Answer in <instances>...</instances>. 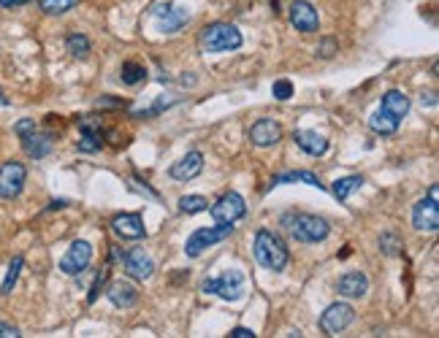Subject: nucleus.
I'll list each match as a JSON object with an SVG mask.
<instances>
[{
  "instance_id": "f257e3e1",
  "label": "nucleus",
  "mask_w": 439,
  "mask_h": 338,
  "mask_svg": "<svg viewBox=\"0 0 439 338\" xmlns=\"http://www.w3.org/2000/svg\"><path fill=\"white\" fill-rule=\"evenodd\" d=\"M244 35L236 24L231 22H212L206 24L198 35V47L206 54H222V51H236L242 49Z\"/></svg>"
},
{
  "instance_id": "f03ea898",
  "label": "nucleus",
  "mask_w": 439,
  "mask_h": 338,
  "mask_svg": "<svg viewBox=\"0 0 439 338\" xmlns=\"http://www.w3.org/2000/svg\"><path fill=\"white\" fill-rule=\"evenodd\" d=\"M252 252H255L258 266L266 268V271H274V273L285 271V268H288V260H291L288 246L282 243L279 236H274L271 230H258V233H255Z\"/></svg>"
},
{
  "instance_id": "7ed1b4c3",
  "label": "nucleus",
  "mask_w": 439,
  "mask_h": 338,
  "mask_svg": "<svg viewBox=\"0 0 439 338\" xmlns=\"http://www.w3.org/2000/svg\"><path fill=\"white\" fill-rule=\"evenodd\" d=\"M285 222H291V236L298 243H320L328 239L331 225L317 214H298V217H288Z\"/></svg>"
},
{
  "instance_id": "20e7f679",
  "label": "nucleus",
  "mask_w": 439,
  "mask_h": 338,
  "mask_svg": "<svg viewBox=\"0 0 439 338\" xmlns=\"http://www.w3.org/2000/svg\"><path fill=\"white\" fill-rule=\"evenodd\" d=\"M201 292L206 295H220L222 300H239L244 295V273L242 271H225L217 279H203Z\"/></svg>"
},
{
  "instance_id": "39448f33",
  "label": "nucleus",
  "mask_w": 439,
  "mask_h": 338,
  "mask_svg": "<svg viewBox=\"0 0 439 338\" xmlns=\"http://www.w3.org/2000/svg\"><path fill=\"white\" fill-rule=\"evenodd\" d=\"M233 233V225H212V227H198L193 236L185 243V255L187 257H201L209 246L225 241Z\"/></svg>"
},
{
  "instance_id": "423d86ee",
  "label": "nucleus",
  "mask_w": 439,
  "mask_h": 338,
  "mask_svg": "<svg viewBox=\"0 0 439 338\" xmlns=\"http://www.w3.org/2000/svg\"><path fill=\"white\" fill-rule=\"evenodd\" d=\"M353 319H355V309L350 303H331L320 314V330L325 336H339L353 325Z\"/></svg>"
},
{
  "instance_id": "0eeeda50",
  "label": "nucleus",
  "mask_w": 439,
  "mask_h": 338,
  "mask_svg": "<svg viewBox=\"0 0 439 338\" xmlns=\"http://www.w3.org/2000/svg\"><path fill=\"white\" fill-rule=\"evenodd\" d=\"M27 182V168L17 160H8L0 166V198L3 200H14L20 198Z\"/></svg>"
},
{
  "instance_id": "6e6552de",
  "label": "nucleus",
  "mask_w": 439,
  "mask_h": 338,
  "mask_svg": "<svg viewBox=\"0 0 439 338\" xmlns=\"http://www.w3.org/2000/svg\"><path fill=\"white\" fill-rule=\"evenodd\" d=\"M209 211H212L215 225H233L247 214V203L239 193H225Z\"/></svg>"
},
{
  "instance_id": "1a4fd4ad",
  "label": "nucleus",
  "mask_w": 439,
  "mask_h": 338,
  "mask_svg": "<svg viewBox=\"0 0 439 338\" xmlns=\"http://www.w3.org/2000/svg\"><path fill=\"white\" fill-rule=\"evenodd\" d=\"M90 260H93V243L90 241H73L68 246V252L63 255L60 260V271L66 276H79L90 268Z\"/></svg>"
},
{
  "instance_id": "9d476101",
  "label": "nucleus",
  "mask_w": 439,
  "mask_h": 338,
  "mask_svg": "<svg viewBox=\"0 0 439 338\" xmlns=\"http://www.w3.org/2000/svg\"><path fill=\"white\" fill-rule=\"evenodd\" d=\"M152 17H155L160 33H179L185 24L190 22V14L182 6H174V3H157L152 8Z\"/></svg>"
},
{
  "instance_id": "9b49d317",
  "label": "nucleus",
  "mask_w": 439,
  "mask_h": 338,
  "mask_svg": "<svg viewBox=\"0 0 439 338\" xmlns=\"http://www.w3.org/2000/svg\"><path fill=\"white\" fill-rule=\"evenodd\" d=\"M413 225L415 230L420 233H434L439 227V206H437V198H423L417 200L413 209Z\"/></svg>"
},
{
  "instance_id": "f8f14e48",
  "label": "nucleus",
  "mask_w": 439,
  "mask_h": 338,
  "mask_svg": "<svg viewBox=\"0 0 439 338\" xmlns=\"http://www.w3.org/2000/svg\"><path fill=\"white\" fill-rule=\"evenodd\" d=\"M111 230L122 241H139V239L146 236L141 214H117V217L111 219Z\"/></svg>"
},
{
  "instance_id": "ddd939ff",
  "label": "nucleus",
  "mask_w": 439,
  "mask_h": 338,
  "mask_svg": "<svg viewBox=\"0 0 439 338\" xmlns=\"http://www.w3.org/2000/svg\"><path fill=\"white\" fill-rule=\"evenodd\" d=\"M122 263H125V273H128L130 279H136V282H146V279L155 273V260L146 255L144 249H130V252L122 257Z\"/></svg>"
},
{
  "instance_id": "4468645a",
  "label": "nucleus",
  "mask_w": 439,
  "mask_h": 338,
  "mask_svg": "<svg viewBox=\"0 0 439 338\" xmlns=\"http://www.w3.org/2000/svg\"><path fill=\"white\" fill-rule=\"evenodd\" d=\"M291 24L298 33H315L320 27V17H317L315 6L307 0H293L291 3Z\"/></svg>"
},
{
  "instance_id": "2eb2a0df",
  "label": "nucleus",
  "mask_w": 439,
  "mask_h": 338,
  "mask_svg": "<svg viewBox=\"0 0 439 338\" xmlns=\"http://www.w3.org/2000/svg\"><path fill=\"white\" fill-rule=\"evenodd\" d=\"M279 138H282V124L274 120H258L249 127V141L261 149L279 144Z\"/></svg>"
},
{
  "instance_id": "dca6fc26",
  "label": "nucleus",
  "mask_w": 439,
  "mask_h": 338,
  "mask_svg": "<svg viewBox=\"0 0 439 338\" xmlns=\"http://www.w3.org/2000/svg\"><path fill=\"white\" fill-rule=\"evenodd\" d=\"M201 170H203V154H201V152H187L185 157H179V160L171 166L169 176L174 182H190Z\"/></svg>"
},
{
  "instance_id": "f3484780",
  "label": "nucleus",
  "mask_w": 439,
  "mask_h": 338,
  "mask_svg": "<svg viewBox=\"0 0 439 338\" xmlns=\"http://www.w3.org/2000/svg\"><path fill=\"white\" fill-rule=\"evenodd\" d=\"M293 141H295V146H298L301 152H307V154H312V157H323V154L328 152V138L315 133V130H295V133H293Z\"/></svg>"
},
{
  "instance_id": "a211bd4d",
  "label": "nucleus",
  "mask_w": 439,
  "mask_h": 338,
  "mask_svg": "<svg viewBox=\"0 0 439 338\" xmlns=\"http://www.w3.org/2000/svg\"><path fill=\"white\" fill-rule=\"evenodd\" d=\"M106 295H109V300H111L117 309H130V306H136V300H139L136 284H133V282H125V279L114 282V284H109Z\"/></svg>"
},
{
  "instance_id": "6ab92c4d",
  "label": "nucleus",
  "mask_w": 439,
  "mask_h": 338,
  "mask_svg": "<svg viewBox=\"0 0 439 338\" xmlns=\"http://www.w3.org/2000/svg\"><path fill=\"white\" fill-rule=\"evenodd\" d=\"M22 149L27 157H33V160H41V157H47L49 152L54 149V141H52V136L47 133H27L22 136Z\"/></svg>"
},
{
  "instance_id": "aec40b11",
  "label": "nucleus",
  "mask_w": 439,
  "mask_h": 338,
  "mask_svg": "<svg viewBox=\"0 0 439 338\" xmlns=\"http://www.w3.org/2000/svg\"><path fill=\"white\" fill-rule=\"evenodd\" d=\"M337 290L344 298H364L366 290H369V279H366V273H361V271H350V273H344L339 279Z\"/></svg>"
},
{
  "instance_id": "412c9836",
  "label": "nucleus",
  "mask_w": 439,
  "mask_h": 338,
  "mask_svg": "<svg viewBox=\"0 0 439 338\" xmlns=\"http://www.w3.org/2000/svg\"><path fill=\"white\" fill-rule=\"evenodd\" d=\"M309 184V187H317V190H325V184L320 182V176L312 173V170H288V173H279L271 179V187H279V184Z\"/></svg>"
},
{
  "instance_id": "4be33fe9",
  "label": "nucleus",
  "mask_w": 439,
  "mask_h": 338,
  "mask_svg": "<svg viewBox=\"0 0 439 338\" xmlns=\"http://www.w3.org/2000/svg\"><path fill=\"white\" fill-rule=\"evenodd\" d=\"M380 108H385V111H388V114H393L396 120H404V117L410 114V97L404 95L401 90H388V92L383 95Z\"/></svg>"
},
{
  "instance_id": "5701e85b",
  "label": "nucleus",
  "mask_w": 439,
  "mask_h": 338,
  "mask_svg": "<svg viewBox=\"0 0 439 338\" xmlns=\"http://www.w3.org/2000/svg\"><path fill=\"white\" fill-rule=\"evenodd\" d=\"M399 124H401V120H396L385 108H377V111L369 117V127H371L377 136H393V133L399 130Z\"/></svg>"
},
{
  "instance_id": "b1692460",
  "label": "nucleus",
  "mask_w": 439,
  "mask_h": 338,
  "mask_svg": "<svg viewBox=\"0 0 439 338\" xmlns=\"http://www.w3.org/2000/svg\"><path fill=\"white\" fill-rule=\"evenodd\" d=\"M364 176H358V173H353V176H341V179H337L334 182V187H331V193H334V198L339 200V203H344L350 195L355 193V190H361L364 187Z\"/></svg>"
},
{
  "instance_id": "393cba45",
  "label": "nucleus",
  "mask_w": 439,
  "mask_h": 338,
  "mask_svg": "<svg viewBox=\"0 0 439 338\" xmlns=\"http://www.w3.org/2000/svg\"><path fill=\"white\" fill-rule=\"evenodd\" d=\"M120 79H122V84H128V87H136V84H141V81L146 79V68L141 65V63H133V60H128V63H122Z\"/></svg>"
},
{
  "instance_id": "a878e982",
  "label": "nucleus",
  "mask_w": 439,
  "mask_h": 338,
  "mask_svg": "<svg viewBox=\"0 0 439 338\" xmlns=\"http://www.w3.org/2000/svg\"><path fill=\"white\" fill-rule=\"evenodd\" d=\"M66 49L71 51V57H79V60H84L87 54H90V38L87 35H82V33H71L68 38H66Z\"/></svg>"
},
{
  "instance_id": "bb28decb",
  "label": "nucleus",
  "mask_w": 439,
  "mask_h": 338,
  "mask_svg": "<svg viewBox=\"0 0 439 338\" xmlns=\"http://www.w3.org/2000/svg\"><path fill=\"white\" fill-rule=\"evenodd\" d=\"M209 209V200L203 195H182L179 198V211L182 214H201Z\"/></svg>"
},
{
  "instance_id": "cd10ccee",
  "label": "nucleus",
  "mask_w": 439,
  "mask_h": 338,
  "mask_svg": "<svg viewBox=\"0 0 439 338\" xmlns=\"http://www.w3.org/2000/svg\"><path fill=\"white\" fill-rule=\"evenodd\" d=\"M24 268V257H14L11 260V266H8V273H6V279H3V284H0V295H8V292H14V284H17V279H20V273H22Z\"/></svg>"
},
{
  "instance_id": "c85d7f7f",
  "label": "nucleus",
  "mask_w": 439,
  "mask_h": 338,
  "mask_svg": "<svg viewBox=\"0 0 439 338\" xmlns=\"http://www.w3.org/2000/svg\"><path fill=\"white\" fill-rule=\"evenodd\" d=\"M79 0H38V8L49 14V17H60V14H68L71 8H76Z\"/></svg>"
},
{
  "instance_id": "c756f323",
  "label": "nucleus",
  "mask_w": 439,
  "mask_h": 338,
  "mask_svg": "<svg viewBox=\"0 0 439 338\" xmlns=\"http://www.w3.org/2000/svg\"><path fill=\"white\" fill-rule=\"evenodd\" d=\"M401 239L396 236V233H383L380 236V252L385 255V257H399L401 255Z\"/></svg>"
},
{
  "instance_id": "7c9ffc66",
  "label": "nucleus",
  "mask_w": 439,
  "mask_h": 338,
  "mask_svg": "<svg viewBox=\"0 0 439 338\" xmlns=\"http://www.w3.org/2000/svg\"><path fill=\"white\" fill-rule=\"evenodd\" d=\"M79 152H98L103 146V133H82V141H79Z\"/></svg>"
},
{
  "instance_id": "2f4dec72",
  "label": "nucleus",
  "mask_w": 439,
  "mask_h": 338,
  "mask_svg": "<svg viewBox=\"0 0 439 338\" xmlns=\"http://www.w3.org/2000/svg\"><path fill=\"white\" fill-rule=\"evenodd\" d=\"M106 282H109V268H103V271H100V273L95 276V282H93V290H90V295H87V303H90V306L95 303L98 295L103 292V287H106Z\"/></svg>"
},
{
  "instance_id": "473e14b6",
  "label": "nucleus",
  "mask_w": 439,
  "mask_h": 338,
  "mask_svg": "<svg viewBox=\"0 0 439 338\" xmlns=\"http://www.w3.org/2000/svg\"><path fill=\"white\" fill-rule=\"evenodd\" d=\"M271 95L277 97V100H291L293 97V84L288 79H279V81H274L271 84Z\"/></svg>"
},
{
  "instance_id": "72a5a7b5",
  "label": "nucleus",
  "mask_w": 439,
  "mask_h": 338,
  "mask_svg": "<svg viewBox=\"0 0 439 338\" xmlns=\"http://www.w3.org/2000/svg\"><path fill=\"white\" fill-rule=\"evenodd\" d=\"M79 130L82 133H103V122H100V117H82Z\"/></svg>"
},
{
  "instance_id": "f704fd0d",
  "label": "nucleus",
  "mask_w": 439,
  "mask_h": 338,
  "mask_svg": "<svg viewBox=\"0 0 439 338\" xmlns=\"http://www.w3.org/2000/svg\"><path fill=\"white\" fill-rule=\"evenodd\" d=\"M337 51H339V44H337L334 38H323V41H320V47H317V54H320L323 60H331Z\"/></svg>"
},
{
  "instance_id": "c9c22d12",
  "label": "nucleus",
  "mask_w": 439,
  "mask_h": 338,
  "mask_svg": "<svg viewBox=\"0 0 439 338\" xmlns=\"http://www.w3.org/2000/svg\"><path fill=\"white\" fill-rule=\"evenodd\" d=\"M36 130V122L33 120H20L17 124H14V133L22 138V136H27V133H33Z\"/></svg>"
},
{
  "instance_id": "e433bc0d",
  "label": "nucleus",
  "mask_w": 439,
  "mask_h": 338,
  "mask_svg": "<svg viewBox=\"0 0 439 338\" xmlns=\"http://www.w3.org/2000/svg\"><path fill=\"white\" fill-rule=\"evenodd\" d=\"M22 333L14 328V325H6V322H0V338H20Z\"/></svg>"
},
{
  "instance_id": "4c0bfd02",
  "label": "nucleus",
  "mask_w": 439,
  "mask_h": 338,
  "mask_svg": "<svg viewBox=\"0 0 439 338\" xmlns=\"http://www.w3.org/2000/svg\"><path fill=\"white\" fill-rule=\"evenodd\" d=\"M231 338H255V333L249 328H233L231 330Z\"/></svg>"
},
{
  "instance_id": "58836bf2",
  "label": "nucleus",
  "mask_w": 439,
  "mask_h": 338,
  "mask_svg": "<svg viewBox=\"0 0 439 338\" xmlns=\"http://www.w3.org/2000/svg\"><path fill=\"white\" fill-rule=\"evenodd\" d=\"M420 106H423V108H426V106H437V95H434V92H423V95H420Z\"/></svg>"
},
{
  "instance_id": "ea45409f",
  "label": "nucleus",
  "mask_w": 439,
  "mask_h": 338,
  "mask_svg": "<svg viewBox=\"0 0 439 338\" xmlns=\"http://www.w3.org/2000/svg\"><path fill=\"white\" fill-rule=\"evenodd\" d=\"M30 0H0L3 8H20V6H27Z\"/></svg>"
},
{
  "instance_id": "a19ab883",
  "label": "nucleus",
  "mask_w": 439,
  "mask_h": 338,
  "mask_svg": "<svg viewBox=\"0 0 439 338\" xmlns=\"http://www.w3.org/2000/svg\"><path fill=\"white\" fill-rule=\"evenodd\" d=\"M6 103H8V97H6L3 92H0V106H6Z\"/></svg>"
}]
</instances>
